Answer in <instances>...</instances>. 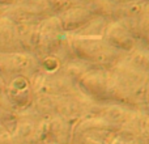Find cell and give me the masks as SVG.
I'll return each instance as SVG.
<instances>
[{"label": "cell", "mask_w": 149, "mask_h": 144, "mask_svg": "<svg viewBox=\"0 0 149 144\" xmlns=\"http://www.w3.org/2000/svg\"><path fill=\"white\" fill-rule=\"evenodd\" d=\"M3 89H4V81H3L1 76H0V93L3 92Z\"/></svg>", "instance_id": "cell-1"}]
</instances>
